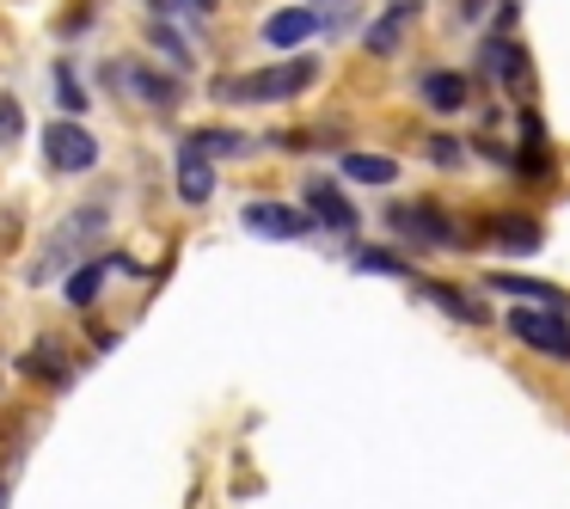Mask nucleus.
I'll return each mask as SVG.
<instances>
[{
  "instance_id": "nucleus-7",
  "label": "nucleus",
  "mask_w": 570,
  "mask_h": 509,
  "mask_svg": "<svg viewBox=\"0 0 570 509\" xmlns=\"http://www.w3.org/2000/svg\"><path fill=\"white\" fill-rule=\"evenodd\" d=\"M307 215L325 227V234H356V209H350V197L332 185V178H307Z\"/></svg>"
},
{
  "instance_id": "nucleus-19",
  "label": "nucleus",
  "mask_w": 570,
  "mask_h": 509,
  "mask_svg": "<svg viewBox=\"0 0 570 509\" xmlns=\"http://www.w3.org/2000/svg\"><path fill=\"white\" fill-rule=\"evenodd\" d=\"M148 31H154V43H160V50L173 56L178 68H190V50H185V43H178V31H173V26H148Z\"/></svg>"
},
{
  "instance_id": "nucleus-9",
  "label": "nucleus",
  "mask_w": 570,
  "mask_h": 509,
  "mask_svg": "<svg viewBox=\"0 0 570 509\" xmlns=\"http://www.w3.org/2000/svg\"><path fill=\"white\" fill-rule=\"evenodd\" d=\"M178 197L185 203H209L215 197V166H209V154L197 148V141H178Z\"/></svg>"
},
{
  "instance_id": "nucleus-5",
  "label": "nucleus",
  "mask_w": 570,
  "mask_h": 509,
  "mask_svg": "<svg viewBox=\"0 0 570 509\" xmlns=\"http://www.w3.org/2000/svg\"><path fill=\"white\" fill-rule=\"evenodd\" d=\"M386 227H393L399 239H417V246H454L460 239L435 203H399V209H386Z\"/></svg>"
},
{
  "instance_id": "nucleus-13",
  "label": "nucleus",
  "mask_w": 570,
  "mask_h": 509,
  "mask_svg": "<svg viewBox=\"0 0 570 509\" xmlns=\"http://www.w3.org/2000/svg\"><path fill=\"white\" fill-rule=\"evenodd\" d=\"M491 239L503 252H515V258H528V252H540V222H528V215H503Z\"/></svg>"
},
{
  "instance_id": "nucleus-12",
  "label": "nucleus",
  "mask_w": 570,
  "mask_h": 509,
  "mask_svg": "<svg viewBox=\"0 0 570 509\" xmlns=\"http://www.w3.org/2000/svg\"><path fill=\"white\" fill-rule=\"evenodd\" d=\"M405 26H411V7H393V13H381L368 31H362V43H368V56H393L399 43H405Z\"/></svg>"
},
{
  "instance_id": "nucleus-22",
  "label": "nucleus",
  "mask_w": 570,
  "mask_h": 509,
  "mask_svg": "<svg viewBox=\"0 0 570 509\" xmlns=\"http://www.w3.org/2000/svg\"><path fill=\"white\" fill-rule=\"evenodd\" d=\"M56 92H62V105H68V111H80V105H87V92L75 87V75H68V68L56 75Z\"/></svg>"
},
{
  "instance_id": "nucleus-3",
  "label": "nucleus",
  "mask_w": 570,
  "mask_h": 509,
  "mask_svg": "<svg viewBox=\"0 0 570 509\" xmlns=\"http://www.w3.org/2000/svg\"><path fill=\"white\" fill-rule=\"evenodd\" d=\"M509 332H515V344L540 350V356L570 362V307L564 301H521L509 313Z\"/></svg>"
},
{
  "instance_id": "nucleus-16",
  "label": "nucleus",
  "mask_w": 570,
  "mask_h": 509,
  "mask_svg": "<svg viewBox=\"0 0 570 509\" xmlns=\"http://www.w3.org/2000/svg\"><path fill=\"white\" fill-rule=\"evenodd\" d=\"M99 283H105V264L80 258V264H75V283H68V301H75V307H92V295H99Z\"/></svg>"
},
{
  "instance_id": "nucleus-10",
  "label": "nucleus",
  "mask_w": 570,
  "mask_h": 509,
  "mask_svg": "<svg viewBox=\"0 0 570 509\" xmlns=\"http://www.w3.org/2000/svg\"><path fill=\"white\" fill-rule=\"evenodd\" d=\"M417 99L430 105V111L454 117V111H466L472 80H466V75H448V68H435V75H423V80H417Z\"/></svg>"
},
{
  "instance_id": "nucleus-24",
  "label": "nucleus",
  "mask_w": 570,
  "mask_h": 509,
  "mask_svg": "<svg viewBox=\"0 0 570 509\" xmlns=\"http://www.w3.org/2000/svg\"><path fill=\"white\" fill-rule=\"evenodd\" d=\"M190 7H197V13H209V7H215V0H190Z\"/></svg>"
},
{
  "instance_id": "nucleus-21",
  "label": "nucleus",
  "mask_w": 570,
  "mask_h": 509,
  "mask_svg": "<svg viewBox=\"0 0 570 509\" xmlns=\"http://www.w3.org/2000/svg\"><path fill=\"white\" fill-rule=\"evenodd\" d=\"M19 136V99H0V148Z\"/></svg>"
},
{
  "instance_id": "nucleus-1",
  "label": "nucleus",
  "mask_w": 570,
  "mask_h": 509,
  "mask_svg": "<svg viewBox=\"0 0 570 509\" xmlns=\"http://www.w3.org/2000/svg\"><path fill=\"white\" fill-rule=\"evenodd\" d=\"M105 239V209L99 203H80V209H68V222L50 234V246L31 258V283H56L62 271H75L80 258H87L92 246Z\"/></svg>"
},
{
  "instance_id": "nucleus-18",
  "label": "nucleus",
  "mask_w": 570,
  "mask_h": 509,
  "mask_svg": "<svg viewBox=\"0 0 570 509\" xmlns=\"http://www.w3.org/2000/svg\"><path fill=\"white\" fill-rule=\"evenodd\" d=\"M356 271H374V276H411L405 271V258H393V252H356Z\"/></svg>"
},
{
  "instance_id": "nucleus-15",
  "label": "nucleus",
  "mask_w": 570,
  "mask_h": 509,
  "mask_svg": "<svg viewBox=\"0 0 570 509\" xmlns=\"http://www.w3.org/2000/svg\"><path fill=\"white\" fill-rule=\"evenodd\" d=\"M484 283L497 288V295H515V301H558V288H546V283H533V276H484Z\"/></svg>"
},
{
  "instance_id": "nucleus-26",
  "label": "nucleus",
  "mask_w": 570,
  "mask_h": 509,
  "mask_svg": "<svg viewBox=\"0 0 570 509\" xmlns=\"http://www.w3.org/2000/svg\"><path fill=\"white\" fill-rule=\"evenodd\" d=\"M0 503H7V484H0Z\"/></svg>"
},
{
  "instance_id": "nucleus-8",
  "label": "nucleus",
  "mask_w": 570,
  "mask_h": 509,
  "mask_svg": "<svg viewBox=\"0 0 570 509\" xmlns=\"http://www.w3.org/2000/svg\"><path fill=\"white\" fill-rule=\"evenodd\" d=\"M313 31H325L313 7H283V13H271V19H264V31H258V38L271 43V50H301V43H307Z\"/></svg>"
},
{
  "instance_id": "nucleus-20",
  "label": "nucleus",
  "mask_w": 570,
  "mask_h": 509,
  "mask_svg": "<svg viewBox=\"0 0 570 509\" xmlns=\"http://www.w3.org/2000/svg\"><path fill=\"white\" fill-rule=\"evenodd\" d=\"M313 13H320L325 31H337V26L350 19V0H313Z\"/></svg>"
},
{
  "instance_id": "nucleus-4",
  "label": "nucleus",
  "mask_w": 570,
  "mask_h": 509,
  "mask_svg": "<svg viewBox=\"0 0 570 509\" xmlns=\"http://www.w3.org/2000/svg\"><path fill=\"white\" fill-rule=\"evenodd\" d=\"M43 166L50 173H87V166H99V136L75 117H56L43 129Z\"/></svg>"
},
{
  "instance_id": "nucleus-11",
  "label": "nucleus",
  "mask_w": 570,
  "mask_h": 509,
  "mask_svg": "<svg viewBox=\"0 0 570 509\" xmlns=\"http://www.w3.org/2000/svg\"><path fill=\"white\" fill-rule=\"evenodd\" d=\"M337 173L356 178V185H393L399 160H393V154H344V160H337Z\"/></svg>"
},
{
  "instance_id": "nucleus-2",
  "label": "nucleus",
  "mask_w": 570,
  "mask_h": 509,
  "mask_svg": "<svg viewBox=\"0 0 570 509\" xmlns=\"http://www.w3.org/2000/svg\"><path fill=\"white\" fill-rule=\"evenodd\" d=\"M313 80H320V62H313V56H288V62L258 68V75L222 80V87H215V99H234V105H283V99H301Z\"/></svg>"
},
{
  "instance_id": "nucleus-23",
  "label": "nucleus",
  "mask_w": 570,
  "mask_h": 509,
  "mask_svg": "<svg viewBox=\"0 0 570 509\" xmlns=\"http://www.w3.org/2000/svg\"><path fill=\"white\" fill-rule=\"evenodd\" d=\"M484 13V0H460V19H479Z\"/></svg>"
},
{
  "instance_id": "nucleus-17",
  "label": "nucleus",
  "mask_w": 570,
  "mask_h": 509,
  "mask_svg": "<svg viewBox=\"0 0 570 509\" xmlns=\"http://www.w3.org/2000/svg\"><path fill=\"white\" fill-rule=\"evenodd\" d=\"M190 141H197L209 160H222V154H246V136H234V129H197Z\"/></svg>"
},
{
  "instance_id": "nucleus-25",
  "label": "nucleus",
  "mask_w": 570,
  "mask_h": 509,
  "mask_svg": "<svg viewBox=\"0 0 570 509\" xmlns=\"http://www.w3.org/2000/svg\"><path fill=\"white\" fill-rule=\"evenodd\" d=\"M160 7H185V0H160Z\"/></svg>"
},
{
  "instance_id": "nucleus-6",
  "label": "nucleus",
  "mask_w": 570,
  "mask_h": 509,
  "mask_svg": "<svg viewBox=\"0 0 570 509\" xmlns=\"http://www.w3.org/2000/svg\"><path fill=\"white\" fill-rule=\"evenodd\" d=\"M239 227H252L258 239H301V234H313V215L288 209V203L258 197V203H246V209H239Z\"/></svg>"
},
{
  "instance_id": "nucleus-14",
  "label": "nucleus",
  "mask_w": 570,
  "mask_h": 509,
  "mask_svg": "<svg viewBox=\"0 0 570 509\" xmlns=\"http://www.w3.org/2000/svg\"><path fill=\"white\" fill-rule=\"evenodd\" d=\"M124 75H129V92H141L148 105H173L178 99V80L154 75V68H124Z\"/></svg>"
}]
</instances>
